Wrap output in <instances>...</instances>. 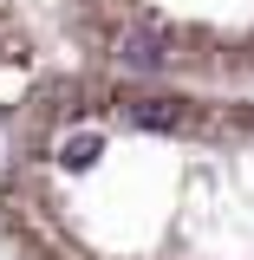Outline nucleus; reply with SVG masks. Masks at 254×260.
Returning <instances> with one entry per match:
<instances>
[{
	"label": "nucleus",
	"instance_id": "1",
	"mask_svg": "<svg viewBox=\"0 0 254 260\" xmlns=\"http://www.w3.org/2000/svg\"><path fill=\"white\" fill-rule=\"evenodd\" d=\"M7 260H254V91L46 72L0 137Z\"/></svg>",
	"mask_w": 254,
	"mask_h": 260
},
{
	"label": "nucleus",
	"instance_id": "2",
	"mask_svg": "<svg viewBox=\"0 0 254 260\" xmlns=\"http://www.w3.org/2000/svg\"><path fill=\"white\" fill-rule=\"evenodd\" d=\"M72 65L254 91V0H46Z\"/></svg>",
	"mask_w": 254,
	"mask_h": 260
}]
</instances>
